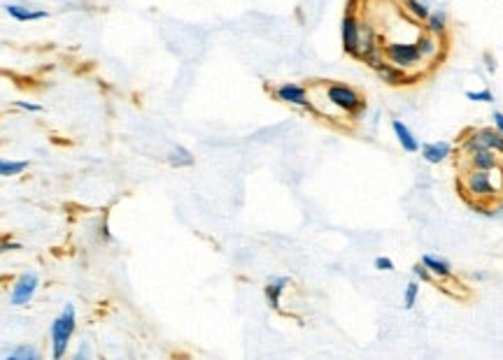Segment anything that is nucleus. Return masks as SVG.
Wrapping results in <instances>:
<instances>
[{"label":"nucleus","mask_w":503,"mask_h":360,"mask_svg":"<svg viewBox=\"0 0 503 360\" xmlns=\"http://www.w3.org/2000/svg\"><path fill=\"white\" fill-rule=\"evenodd\" d=\"M52 356L56 360H61L66 356V351L70 347V337L75 332V307L66 305V309L61 311V316L54 318L52 323Z\"/></svg>","instance_id":"1"},{"label":"nucleus","mask_w":503,"mask_h":360,"mask_svg":"<svg viewBox=\"0 0 503 360\" xmlns=\"http://www.w3.org/2000/svg\"><path fill=\"white\" fill-rule=\"evenodd\" d=\"M326 100L345 114H359L366 107L364 95L347 84H326Z\"/></svg>","instance_id":"2"},{"label":"nucleus","mask_w":503,"mask_h":360,"mask_svg":"<svg viewBox=\"0 0 503 360\" xmlns=\"http://www.w3.org/2000/svg\"><path fill=\"white\" fill-rule=\"evenodd\" d=\"M382 52H385V59L389 63H394L396 68H401L405 72L417 70L422 63H424L415 42H387L382 44Z\"/></svg>","instance_id":"3"},{"label":"nucleus","mask_w":503,"mask_h":360,"mask_svg":"<svg viewBox=\"0 0 503 360\" xmlns=\"http://www.w3.org/2000/svg\"><path fill=\"white\" fill-rule=\"evenodd\" d=\"M478 149H492L499 156H503V135L497 128H478L461 138V154H470Z\"/></svg>","instance_id":"4"},{"label":"nucleus","mask_w":503,"mask_h":360,"mask_svg":"<svg viewBox=\"0 0 503 360\" xmlns=\"http://www.w3.org/2000/svg\"><path fill=\"white\" fill-rule=\"evenodd\" d=\"M464 186L466 193L475 200H490L499 193V188L494 186L492 170H470L464 174Z\"/></svg>","instance_id":"5"},{"label":"nucleus","mask_w":503,"mask_h":360,"mask_svg":"<svg viewBox=\"0 0 503 360\" xmlns=\"http://www.w3.org/2000/svg\"><path fill=\"white\" fill-rule=\"evenodd\" d=\"M359 30H362V19H359L357 12L347 10L345 17L340 21V40H342V49H345V54H349V56L357 54Z\"/></svg>","instance_id":"6"},{"label":"nucleus","mask_w":503,"mask_h":360,"mask_svg":"<svg viewBox=\"0 0 503 360\" xmlns=\"http://www.w3.org/2000/svg\"><path fill=\"white\" fill-rule=\"evenodd\" d=\"M275 98L287 102V105H296V107H313V102H310V95H308V89L301 84H294V82H287V84H279L275 89Z\"/></svg>","instance_id":"7"},{"label":"nucleus","mask_w":503,"mask_h":360,"mask_svg":"<svg viewBox=\"0 0 503 360\" xmlns=\"http://www.w3.org/2000/svg\"><path fill=\"white\" fill-rule=\"evenodd\" d=\"M37 284H40V279H37L35 272H26V275H21V277L17 279V284H14V288H12L10 302H12L14 307L26 305V302L35 295Z\"/></svg>","instance_id":"8"},{"label":"nucleus","mask_w":503,"mask_h":360,"mask_svg":"<svg viewBox=\"0 0 503 360\" xmlns=\"http://www.w3.org/2000/svg\"><path fill=\"white\" fill-rule=\"evenodd\" d=\"M391 131H394V138H396L398 144H401V149L405 151V154H417V151L422 149L417 135H415L412 128L405 126L401 119H391Z\"/></svg>","instance_id":"9"},{"label":"nucleus","mask_w":503,"mask_h":360,"mask_svg":"<svg viewBox=\"0 0 503 360\" xmlns=\"http://www.w3.org/2000/svg\"><path fill=\"white\" fill-rule=\"evenodd\" d=\"M422 158L424 163L429 165H441L445 163L447 158L454 154V147L450 142H429V144H422Z\"/></svg>","instance_id":"10"},{"label":"nucleus","mask_w":503,"mask_h":360,"mask_svg":"<svg viewBox=\"0 0 503 360\" xmlns=\"http://www.w3.org/2000/svg\"><path fill=\"white\" fill-rule=\"evenodd\" d=\"M415 44H417V49L422 54V59L424 61H438L443 56V37L438 35H431V33H422L417 40H415Z\"/></svg>","instance_id":"11"},{"label":"nucleus","mask_w":503,"mask_h":360,"mask_svg":"<svg viewBox=\"0 0 503 360\" xmlns=\"http://www.w3.org/2000/svg\"><path fill=\"white\" fill-rule=\"evenodd\" d=\"M375 49H380L378 44V33H375V28L371 26L369 21H362V30H359V42H357V59H366L369 54H373Z\"/></svg>","instance_id":"12"},{"label":"nucleus","mask_w":503,"mask_h":360,"mask_svg":"<svg viewBox=\"0 0 503 360\" xmlns=\"http://www.w3.org/2000/svg\"><path fill=\"white\" fill-rule=\"evenodd\" d=\"M499 163V154L492 149H478L468 154V167L470 170H497Z\"/></svg>","instance_id":"13"},{"label":"nucleus","mask_w":503,"mask_h":360,"mask_svg":"<svg viewBox=\"0 0 503 360\" xmlns=\"http://www.w3.org/2000/svg\"><path fill=\"white\" fill-rule=\"evenodd\" d=\"M380 75V79L385 84H389V86H403V84H410V75L405 70H401V68H396L394 63H389V61H385L382 63V66L375 70Z\"/></svg>","instance_id":"14"},{"label":"nucleus","mask_w":503,"mask_h":360,"mask_svg":"<svg viewBox=\"0 0 503 360\" xmlns=\"http://www.w3.org/2000/svg\"><path fill=\"white\" fill-rule=\"evenodd\" d=\"M422 263H424L427 270L431 272V277H438V279L452 277V272H454L450 260H445L443 256H438V253H424L422 256Z\"/></svg>","instance_id":"15"},{"label":"nucleus","mask_w":503,"mask_h":360,"mask_svg":"<svg viewBox=\"0 0 503 360\" xmlns=\"http://www.w3.org/2000/svg\"><path fill=\"white\" fill-rule=\"evenodd\" d=\"M291 284V279L289 277H273L270 282L266 284V288H263V293H266V300H268V305L277 309L279 307V300H282V293H284V288Z\"/></svg>","instance_id":"16"},{"label":"nucleus","mask_w":503,"mask_h":360,"mask_svg":"<svg viewBox=\"0 0 503 360\" xmlns=\"http://www.w3.org/2000/svg\"><path fill=\"white\" fill-rule=\"evenodd\" d=\"M5 12L10 14V17L14 21H21V23H26V21H40V19H47L50 14H47L45 10H30V7H23V5H5Z\"/></svg>","instance_id":"17"},{"label":"nucleus","mask_w":503,"mask_h":360,"mask_svg":"<svg viewBox=\"0 0 503 360\" xmlns=\"http://www.w3.org/2000/svg\"><path fill=\"white\" fill-rule=\"evenodd\" d=\"M424 30L431 35L443 37L447 33V12L445 10H431L424 19Z\"/></svg>","instance_id":"18"},{"label":"nucleus","mask_w":503,"mask_h":360,"mask_svg":"<svg viewBox=\"0 0 503 360\" xmlns=\"http://www.w3.org/2000/svg\"><path fill=\"white\" fill-rule=\"evenodd\" d=\"M401 5H403V10L417 21H424L429 17V12H431L427 0H401Z\"/></svg>","instance_id":"19"},{"label":"nucleus","mask_w":503,"mask_h":360,"mask_svg":"<svg viewBox=\"0 0 503 360\" xmlns=\"http://www.w3.org/2000/svg\"><path fill=\"white\" fill-rule=\"evenodd\" d=\"M420 282H417V279H410V282L408 284H405V291H403V309H412L415 305H417V298H420Z\"/></svg>","instance_id":"20"},{"label":"nucleus","mask_w":503,"mask_h":360,"mask_svg":"<svg viewBox=\"0 0 503 360\" xmlns=\"http://www.w3.org/2000/svg\"><path fill=\"white\" fill-rule=\"evenodd\" d=\"M168 161H170V165H175V167H187L194 163V156H191V151L185 147H175L170 151V156H168Z\"/></svg>","instance_id":"21"},{"label":"nucleus","mask_w":503,"mask_h":360,"mask_svg":"<svg viewBox=\"0 0 503 360\" xmlns=\"http://www.w3.org/2000/svg\"><path fill=\"white\" fill-rule=\"evenodd\" d=\"M26 167V161H3L0 158V177H14V174H21Z\"/></svg>","instance_id":"22"},{"label":"nucleus","mask_w":503,"mask_h":360,"mask_svg":"<svg viewBox=\"0 0 503 360\" xmlns=\"http://www.w3.org/2000/svg\"><path fill=\"white\" fill-rule=\"evenodd\" d=\"M7 358L10 360H37L40 354L33 349V347H19V349H14L7 354Z\"/></svg>","instance_id":"23"},{"label":"nucleus","mask_w":503,"mask_h":360,"mask_svg":"<svg viewBox=\"0 0 503 360\" xmlns=\"http://www.w3.org/2000/svg\"><path fill=\"white\" fill-rule=\"evenodd\" d=\"M466 98L473 102H494V93L490 89H480V91H466Z\"/></svg>","instance_id":"24"},{"label":"nucleus","mask_w":503,"mask_h":360,"mask_svg":"<svg viewBox=\"0 0 503 360\" xmlns=\"http://www.w3.org/2000/svg\"><path fill=\"white\" fill-rule=\"evenodd\" d=\"M412 277L415 279H417V282L420 284H427V282H431V272L427 270V265H424V263H415V265H412Z\"/></svg>","instance_id":"25"},{"label":"nucleus","mask_w":503,"mask_h":360,"mask_svg":"<svg viewBox=\"0 0 503 360\" xmlns=\"http://www.w3.org/2000/svg\"><path fill=\"white\" fill-rule=\"evenodd\" d=\"M375 270L391 272V270H394V260H391L389 256H378V258H375Z\"/></svg>","instance_id":"26"},{"label":"nucleus","mask_w":503,"mask_h":360,"mask_svg":"<svg viewBox=\"0 0 503 360\" xmlns=\"http://www.w3.org/2000/svg\"><path fill=\"white\" fill-rule=\"evenodd\" d=\"M14 107H19V109H26V112H40V109H42V107H40V105H35V102H14Z\"/></svg>","instance_id":"27"},{"label":"nucleus","mask_w":503,"mask_h":360,"mask_svg":"<svg viewBox=\"0 0 503 360\" xmlns=\"http://www.w3.org/2000/svg\"><path fill=\"white\" fill-rule=\"evenodd\" d=\"M492 119H494V128L503 135V112H494Z\"/></svg>","instance_id":"28"},{"label":"nucleus","mask_w":503,"mask_h":360,"mask_svg":"<svg viewBox=\"0 0 503 360\" xmlns=\"http://www.w3.org/2000/svg\"><path fill=\"white\" fill-rule=\"evenodd\" d=\"M369 3H371V0H369Z\"/></svg>","instance_id":"29"}]
</instances>
